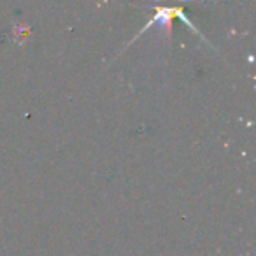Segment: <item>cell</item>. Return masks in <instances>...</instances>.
<instances>
[{"instance_id": "cell-1", "label": "cell", "mask_w": 256, "mask_h": 256, "mask_svg": "<svg viewBox=\"0 0 256 256\" xmlns=\"http://www.w3.org/2000/svg\"><path fill=\"white\" fill-rule=\"evenodd\" d=\"M174 16H179V18L182 20V22L186 23V25L190 26V28L193 30V32H198V30L193 26V23L190 22L188 18H186V14L182 12V9L181 8H158L156 9V14H154V18L151 20L150 23H148L146 26H144L142 30L139 32V36L140 34H144L146 30H150L153 25H158V28H162L164 30V34H165V37H170V34H172V28H170V20L174 18Z\"/></svg>"}]
</instances>
